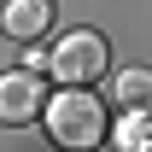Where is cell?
Here are the masks:
<instances>
[{"instance_id":"1","label":"cell","mask_w":152,"mask_h":152,"mask_svg":"<svg viewBox=\"0 0 152 152\" xmlns=\"http://www.w3.org/2000/svg\"><path fill=\"white\" fill-rule=\"evenodd\" d=\"M41 117L58 146H99L105 140V99L88 94V82H64V94L47 99Z\"/></svg>"},{"instance_id":"2","label":"cell","mask_w":152,"mask_h":152,"mask_svg":"<svg viewBox=\"0 0 152 152\" xmlns=\"http://www.w3.org/2000/svg\"><path fill=\"white\" fill-rule=\"evenodd\" d=\"M105 64H111V47H105L99 29H64L47 53V70L58 82H88V88L105 76Z\"/></svg>"},{"instance_id":"3","label":"cell","mask_w":152,"mask_h":152,"mask_svg":"<svg viewBox=\"0 0 152 152\" xmlns=\"http://www.w3.org/2000/svg\"><path fill=\"white\" fill-rule=\"evenodd\" d=\"M47 111V82H41V70H6L0 76V123H12V129H23V123H35V117Z\"/></svg>"},{"instance_id":"4","label":"cell","mask_w":152,"mask_h":152,"mask_svg":"<svg viewBox=\"0 0 152 152\" xmlns=\"http://www.w3.org/2000/svg\"><path fill=\"white\" fill-rule=\"evenodd\" d=\"M0 29L23 47H35L47 29H53V0H6L0 6Z\"/></svg>"},{"instance_id":"5","label":"cell","mask_w":152,"mask_h":152,"mask_svg":"<svg viewBox=\"0 0 152 152\" xmlns=\"http://www.w3.org/2000/svg\"><path fill=\"white\" fill-rule=\"evenodd\" d=\"M111 99L123 105V111H152V70H117L111 76Z\"/></svg>"},{"instance_id":"6","label":"cell","mask_w":152,"mask_h":152,"mask_svg":"<svg viewBox=\"0 0 152 152\" xmlns=\"http://www.w3.org/2000/svg\"><path fill=\"white\" fill-rule=\"evenodd\" d=\"M117 146H152V111H129V123L117 129Z\"/></svg>"}]
</instances>
